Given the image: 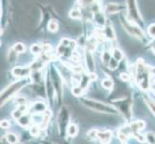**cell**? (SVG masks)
Returning a JSON list of instances; mask_svg holds the SVG:
<instances>
[{
  "label": "cell",
  "instance_id": "1",
  "mask_svg": "<svg viewBox=\"0 0 155 144\" xmlns=\"http://www.w3.org/2000/svg\"><path fill=\"white\" fill-rule=\"evenodd\" d=\"M151 75L150 67L146 65L143 59H139L135 65V78L139 88L143 91H147L150 88Z\"/></svg>",
  "mask_w": 155,
  "mask_h": 144
},
{
  "label": "cell",
  "instance_id": "2",
  "mask_svg": "<svg viewBox=\"0 0 155 144\" xmlns=\"http://www.w3.org/2000/svg\"><path fill=\"white\" fill-rule=\"evenodd\" d=\"M79 101L86 108L91 109L94 111H97V113L106 114H119V111L117 110V109L113 105L105 104L103 102H100V101L87 97H79Z\"/></svg>",
  "mask_w": 155,
  "mask_h": 144
},
{
  "label": "cell",
  "instance_id": "3",
  "mask_svg": "<svg viewBox=\"0 0 155 144\" xmlns=\"http://www.w3.org/2000/svg\"><path fill=\"white\" fill-rule=\"evenodd\" d=\"M30 82H32L31 78H25V79H19L18 81L14 82L13 84H11L9 87H7L3 90L1 92V95H0V97H1V106L6 104L10 99H12L15 94L18 93Z\"/></svg>",
  "mask_w": 155,
  "mask_h": 144
},
{
  "label": "cell",
  "instance_id": "4",
  "mask_svg": "<svg viewBox=\"0 0 155 144\" xmlns=\"http://www.w3.org/2000/svg\"><path fill=\"white\" fill-rule=\"evenodd\" d=\"M48 74H49V77L51 80V83L53 85V88H54V90H55L56 100H57L56 102L58 103V105H61L63 95H64V91H63L64 79L62 78L61 74L59 73V71L54 66H51L49 68Z\"/></svg>",
  "mask_w": 155,
  "mask_h": 144
},
{
  "label": "cell",
  "instance_id": "5",
  "mask_svg": "<svg viewBox=\"0 0 155 144\" xmlns=\"http://www.w3.org/2000/svg\"><path fill=\"white\" fill-rule=\"evenodd\" d=\"M71 120V110L67 106H62L57 116V130L60 136H67V130Z\"/></svg>",
  "mask_w": 155,
  "mask_h": 144
},
{
  "label": "cell",
  "instance_id": "6",
  "mask_svg": "<svg viewBox=\"0 0 155 144\" xmlns=\"http://www.w3.org/2000/svg\"><path fill=\"white\" fill-rule=\"evenodd\" d=\"M117 110L119 111V114H120L122 116L124 117V119L127 121H131L132 117V100L129 97H124L120 99H116L112 102Z\"/></svg>",
  "mask_w": 155,
  "mask_h": 144
},
{
  "label": "cell",
  "instance_id": "7",
  "mask_svg": "<svg viewBox=\"0 0 155 144\" xmlns=\"http://www.w3.org/2000/svg\"><path fill=\"white\" fill-rule=\"evenodd\" d=\"M120 23L122 25V27H124V29L130 36L134 37V38L140 40H146V35L143 33V31L141 28L140 25H138L137 23L129 20L127 18H125L124 15H121L120 17Z\"/></svg>",
  "mask_w": 155,
  "mask_h": 144
},
{
  "label": "cell",
  "instance_id": "8",
  "mask_svg": "<svg viewBox=\"0 0 155 144\" xmlns=\"http://www.w3.org/2000/svg\"><path fill=\"white\" fill-rule=\"evenodd\" d=\"M126 11H127V18L137 23L138 25L143 24V18L139 11L136 0H126Z\"/></svg>",
  "mask_w": 155,
  "mask_h": 144
},
{
  "label": "cell",
  "instance_id": "9",
  "mask_svg": "<svg viewBox=\"0 0 155 144\" xmlns=\"http://www.w3.org/2000/svg\"><path fill=\"white\" fill-rule=\"evenodd\" d=\"M75 46L76 43L74 40H71L69 39H63L57 48V54L61 57L69 59L72 57V53Z\"/></svg>",
  "mask_w": 155,
  "mask_h": 144
},
{
  "label": "cell",
  "instance_id": "10",
  "mask_svg": "<svg viewBox=\"0 0 155 144\" xmlns=\"http://www.w3.org/2000/svg\"><path fill=\"white\" fill-rule=\"evenodd\" d=\"M32 72L33 71H32L30 66H17L12 69V74L18 80L30 78Z\"/></svg>",
  "mask_w": 155,
  "mask_h": 144
},
{
  "label": "cell",
  "instance_id": "11",
  "mask_svg": "<svg viewBox=\"0 0 155 144\" xmlns=\"http://www.w3.org/2000/svg\"><path fill=\"white\" fill-rule=\"evenodd\" d=\"M126 9V6H122L120 4L117 3H108L105 6L103 12L107 14H120Z\"/></svg>",
  "mask_w": 155,
  "mask_h": 144
},
{
  "label": "cell",
  "instance_id": "12",
  "mask_svg": "<svg viewBox=\"0 0 155 144\" xmlns=\"http://www.w3.org/2000/svg\"><path fill=\"white\" fill-rule=\"evenodd\" d=\"M85 63H86L87 70L90 74H94L95 70V62L93 56V52L88 49L85 50Z\"/></svg>",
  "mask_w": 155,
  "mask_h": 144
},
{
  "label": "cell",
  "instance_id": "13",
  "mask_svg": "<svg viewBox=\"0 0 155 144\" xmlns=\"http://www.w3.org/2000/svg\"><path fill=\"white\" fill-rule=\"evenodd\" d=\"M47 110L46 109V105L42 102V101H37L32 106H29V110L28 111L33 115V114H41L45 113Z\"/></svg>",
  "mask_w": 155,
  "mask_h": 144
},
{
  "label": "cell",
  "instance_id": "14",
  "mask_svg": "<svg viewBox=\"0 0 155 144\" xmlns=\"http://www.w3.org/2000/svg\"><path fill=\"white\" fill-rule=\"evenodd\" d=\"M31 52L37 56H41L50 52V46L48 44H39L36 43L31 46Z\"/></svg>",
  "mask_w": 155,
  "mask_h": 144
},
{
  "label": "cell",
  "instance_id": "15",
  "mask_svg": "<svg viewBox=\"0 0 155 144\" xmlns=\"http://www.w3.org/2000/svg\"><path fill=\"white\" fill-rule=\"evenodd\" d=\"M112 136H113L112 132L109 130H105V131H99L97 138L101 144H109L112 139Z\"/></svg>",
  "mask_w": 155,
  "mask_h": 144
},
{
  "label": "cell",
  "instance_id": "16",
  "mask_svg": "<svg viewBox=\"0 0 155 144\" xmlns=\"http://www.w3.org/2000/svg\"><path fill=\"white\" fill-rule=\"evenodd\" d=\"M28 110H29V106H27V105H19V106H18V108L13 111L12 115H13V117L15 120H18L21 116L26 114V111H27Z\"/></svg>",
  "mask_w": 155,
  "mask_h": 144
},
{
  "label": "cell",
  "instance_id": "17",
  "mask_svg": "<svg viewBox=\"0 0 155 144\" xmlns=\"http://www.w3.org/2000/svg\"><path fill=\"white\" fill-rule=\"evenodd\" d=\"M33 121V117H32V114H28L26 113L24 115H22L20 117V118L18 120V123L23 128H26V127H29L31 122Z\"/></svg>",
  "mask_w": 155,
  "mask_h": 144
},
{
  "label": "cell",
  "instance_id": "18",
  "mask_svg": "<svg viewBox=\"0 0 155 144\" xmlns=\"http://www.w3.org/2000/svg\"><path fill=\"white\" fill-rule=\"evenodd\" d=\"M103 34L105 36V39H107L108 40H116V34H115V31L112 27V25L108 24L106 25L104 29H103Z\"/></svg>",
  "mask_w": 155,
  "mask_h": 144
},
{
  "label": "cell",
  "instance_id": "19",
  "mask_svg": "<svg viewBox=\"0 0 155 144\" xmlns=\"http://www.w3.org/2000/svg\"><path fill=\"white\" fill-rule=\"evenodd\" d=\"M112 59H113V57H112V53L109 51H103L102 54H101V62H102L103 65L106 66L107 67L109 66Z\"/></svg>",
  "mask_w": 155,
  "mask_h": 144
},
{
  "label": "cell",
  "instance_id": "20",
  "mask_svg": "<svg viewBox=\"0 0 155 144\" xmlns=\"http://www.w3.org/2000/svg\"><path fill=\"white\" fill-rule=\"evenodd\" d=\"M78 134V127L76 124L74 123H71L69 126L68 127V130H67V136L68 137H74L76 136Z\"/></svg>",
  "mask_w": 155,
  "mask_h": 144
},
{
  "label": "cell",
  "instance_id": "21",
  "mask_svg": "<svg viewBox=\"0 0 155 144\" xmlns=\"http://www.w3.org/2000/svg\"><path fill=\"white\" fill-rule=\"evenodd\" d=\"M111 53H112V57H113L116 61L120 62L124 60V53H122V51L120 49H119V48H114Z\"/></svg>",
  "mask_w": 155,
  "mask_h": 144
},
{
  "label": "cell",
  "instance_id": "22",
  "mask_svg": "<svg viewBox=\"0 0 155 144\" xmlns=\"http://www.w3.org/2000/svg\"><path fill=\"white\" fill-rule=\"evenodd\" d=\"M5 138H6V141L10 144H18V136L14 134V133H8L5 136Z\"/></svg>",
  "mask_w": 155,
  "mask_h": 144
},
{
  "label": "cell",
  "instance_id": "23",
  "mask_svg": "<svg viewBox=\"0 0 155 144\" xmlns=\"http://www.w3.org/2000/svg\"><path fill=\"white\" fill-rule=\"evenodd\" d=\"M145 102L147 105L148 109L150 110V111L153 114V115L155 116V101L152 100L150 97H145Z\"/></svg>",
  "mask_w": 155,
  "mask_h": 144
},
{
  "label": "cell",
  "instance_id": "24",
  "mask_svg": "<svg viewBox=\"0 0 155 144\" xmlns=\"http://www.w3.org/2000/svg\"><path fill=\"white\" fill-rule=\"evenodd\" d=\"M13 49L18 53V54H21V53H24V51L26 50V47L25 45L22 43V42H17L15 43L14 46L12 47Z\"/></svg>",
  "mask_w": 155,
  "mask_h": 144
},
{
  "label": "cell",
  "instance_id": "25",
  "mask_svg": "<svg viewBox=\"0 0 155 144\" xmlns=\"http://www.w3.org/2000/svg\"><path fill=\"white\" fill-rule=\"evenodd\" d=\"M102 87L105 88V89H108V90H111L113 88V86H114V83L112 81V79L110 78H106L104 80H102Z\"/></svg>",
  "mask_w": 155,
  "mask_h": 144
},
{
  "label": "cell",
  "instance_id": "26",
  "mask_svg": "<svg viewBox=\"0 0 155 144\" xmlns=\"http://www.w3.org/2000/svg\"><path fill=\"white\" fill-rule=\"evenodd\" d=\"M146 142L148 144H155V133L153 132H147L145 135Z\"/></svg>",
  "mask_w": 155,
  "mask_h": 144
},
{
  "label": "cell",
  "instance_id": "27",
  "mask_svg": "<svg viewBox=\"0 0 155 144\" xmlns=\"http://www.w3.org/2000/svg\"><path fill=\"white\" fill-rule=\"evenodd\" d=\"M98 133H99L98 130L92 129V130H90L87 133V137L89 138L90 140H95L97 138V136H98Z\"/></svg>",
  "mask_w": 155,
  "mask_h": 144
},
{
  "label": "cell",
  "instance_id": "28",
  "mask_svg": "<svg viewBox=\"0 0 155 144\" xmlns=\"http://www.w3.org/2000/svg\"><path fill=\"white\" fill-rule=\"evenodd\" d=\"M58 22L56 20H50L48 24H47V28H48V30L50 32H52V33H55V32L58 31Z\"/></svg>",
  "mask_w": 155,
  "mask_h": 144
},
{
  "label": "cell",
  "instance_id": "29",
  "mask_svg": "<svg viewBox=\"0 0 155 144\" xmlns=\"http://www.w3.org/2000/svg\"><path fill=\"white\" fill-rule=\"evenodd\" d=\"M69 17H71V18H74V19H79V18H81L82 14L79 10L73 9L71 11V13H69Z\"/></svg>",
  "mask_w": 155,
  "mask_h": 144
},
{
  "label": "cell",
  "instance_id": "30",
  "mask_svg": "<svg viewBox=\"0 0 155 144\" xmlns=\"http://www.w3.org/2000/svg\"><path fill=\"white\" fill-rule=\"evenodd\" d=\"M147 34L149 37H151L152 39H155V23L150 24L147 27Z\"/></svg>",
  "mask_w": 155,
  "mask_h": 144
},
{
  "label": "cell",
  "instance_id": "31",
  "mask_svg": "<svg viewBox=\"0 0 155 144\" xmlns=\"http://www.w3.org/2000/svg\"><path fill=\"white\" fill-rule=\"evenodd\" d=\"M17 57H18V53L15 52L13 48H11V50L9 51V61L12 62L15 61Z\"/></svg>",
  "mask_w": 155,
  "mask_h": 144
},
{
  "label": "cell",
  "instance_id": "32",
  "mask_svg": "<svg viewBox=\"0 0 155 144\" xmlns=\"http://www.w3.org/2000/svg\"><path fill=\"white\" fill-rule=\"evenodd\" d=\"M9 127H10V122L8 120L1 121V128H3V129H8Z\"/></svg>",
  "mask_w": 155,
  "mask_h": 144
},
{
  "label": "cell",
  "instance_id": "33",
  "mask_svg": "<svg viewBox=\"0 0 155 144\" xmlns=\"http://www.w3.org/2000/svg\"><path fill=\"white\" fill-rule=\"evenodd\" d=\"M120 78L124 80V81H129L130 80V76L128 75V74H125V73H122L120 75Z\"/></svg>",
  "mask_w": 155,
  "mask_h": 144
},
{
  "label": "cell",
  "instance_id": "34",
  "mask_svg": "<svg viewBox=\"0 0 155 144\" xmlns=\"http://www.w3.org/2000/svg\"><path fill=\"white\" fill-rule=\"evenodd\" d=\"M151 48H152V51H153V53H154V54H155V41L153 42V44H152Z\"/></svg>",
  "mask_w": 155,
  "mask_h": 144
},
{
  "label": "cell",
  "instance_id": "35",
  "mask_svg": "<svg viewBox=\"0 0 155 144\" xmlns=\"http://www.w3.org/2000/svg\"><path fill=\"white\" fill-rule=\"evenodd\" d=\"M42 144H55V143H52V142H49V141H45V142H42Z\"/></svg>",
  "mask_w": 155,
  "mask_h": 144
},
{
  "label": "cell",
  "instance_id": "36",
  "mask_svg": "<svg viewBox=\"0 0 155 144\" xmlns=\"http://www.w3.org/2000/svg\"><path fill=\"white\" fill-rule=\"evenodd\" d=\"M64 144H71V143H68V142H65V143H64Z\"/></svg>",
  "mask_w": 155,
  "mask_h": 144
},
{
  "label": "cell",
  "instance_id": "37",
  "mask_svg": "<svg viewBox=\"0 0 155 144\" xmlns=\"http://www.w3.org/2000/svg\"><path fill=\"white\" fill-rule=\"evenodd\" d=\"M154 94H155V91H154Z\"/></svg>",
  "mask_w": 155,
  "mask_h": 144
},
{
  "label": "cell",
  "instance_id": "38",
  "mask_svg": "<svg viewBox=\"0 0 155 144\" xmlns=\"http://www.w3.org/2000/svg\"><path fill=\"white\" fill-rule=\"evenodd\" d=\"M124 144H125V143H124Z\"/></svg>",
  "mask_w": 155,
  "mask_h": 144
}]
</instances>
